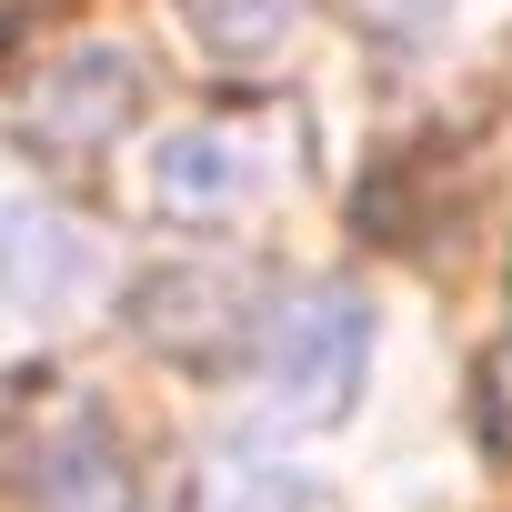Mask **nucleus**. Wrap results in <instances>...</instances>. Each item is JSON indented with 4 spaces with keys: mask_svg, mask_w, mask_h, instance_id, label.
<instances>
[{
    "mask_svg": "<svg viewBox=\"0 0 512 512\" xmlns=\"http://www.w3.org/2000/svg\"><path fill=\"white\" fill-rule=\"evenodd\" d=\"M302 171V121L292 111H251V121H201V131H171L151 151V201L171 221H241L282 201Z\"/></svg>",
    "mask_w": 512,
    "mask_h": 512,
    "instance_id": "1",
    "label": "nucleus"
},
{
    "mask_svg": "<svg viewBox=\"0 0 512 512\" xmlns=\"http://www.w3.org/2000/svg\"><path fill=\"white\" fill-rule=\"evenodd\" d=\"M181 11H191V31H201L221 61H262V51L312 11V0H181Z\"/></svg>",
    "mask_w": 512,
    "mask_h": 512,
    "instance_id": "5",
    "label": "nucleus"
},
{
    "mask_svg": "<svg viewBox=\"0 0 512 512\" xmlns=\"http://www.w3.org/2000/svg\"><path fill=\"white\" fill-rule=\"evenodd\" d=\"M472 422H482V442L512 462V322H502V342L482 352V392H472Z\"/></svg>",
    "mask_w": 512,
    "mask_h": 512,
    "instance_id": "6",
    "label": "nucleus"
},
{
    "mask_svg": "<svg viewBox=\"0 0 512 512\" xmlns=\"http://www.w3.org/2000/svg\"><path fill=\"white\" fill-rule=\"evenodd\" d=\"M21 482L41 512H141V482L121 462V432L101 402H51L21 422Z\"/></svg>",
    "mask_w": 512,
    "mask_h": 512,
    "instance_id": "3",
    "label": "nucleus"
},
{
    "mask_svg": "<svg viewBox=\"0 0 512 512\" xmlns=\"http://www.w3.org/2000/svg\"><path fill=\"white\" fill-rule=\"evenodd\" d=\"M141 101V71L121 51H61L31 91H21V141L41 151H101Z\"/></svg>",
    "mask_w": 512,
    "mask_h": 512,
    "instance_id": "4",
    "label": "nucleus"
},
{
    "mask_svg": "<svg viewBox=\"0 0 512 512\" xmlns=\"http://www.w3.org/2000/svg\"><path fill=\"white\" fill-rule=\"evenodd\" d=\"M362 362H372V312L362 292H292L262 332V422L272 432H322L352 412L362 392Z\"/></svg>",
    "mask_w": 512,
    "mask_h": 512,
    "instance_id": "2",
    "label": "nucleus"
}]
</instances>
